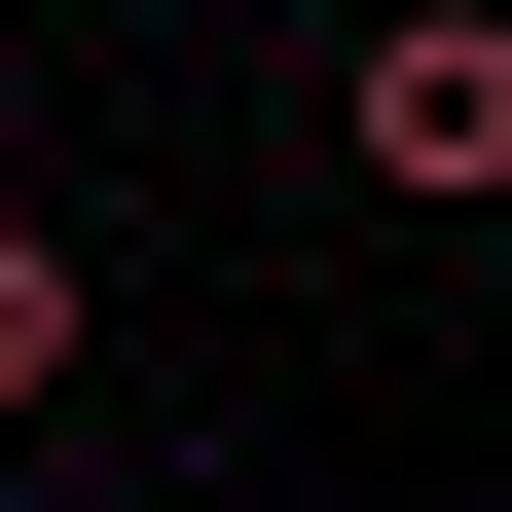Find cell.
<instances>
[{
  "instance_id": "cell-1",
  "label": "cell",
  "mask_w": 512,
  "mask_h": 512,
  "mask_svg": "<svg viewBox=\"0 0 512 512\" xmlns=\"http://www.w3.org/2000/svg\"><path fill=\"white\" fill-rule=\"evenodd\" d=\"M330 147L403 183V220H512V0H403V37H330Z\"/></svg>"
},
{
  "instance_id": "cell-2",
  "label": "cell",
  "mask_w": 512,
  "mask_h": 512,
  "mask_svg": "<svg viewBox=\"0 0 512 512\" xmlns=\"http://www.w3.org/2000/svg\"><path fill=\"white\" fill-rule=\"evenodd\" d=\"M74 330H110V256H74V220H0V403H74Z\"/></svg>"
},
{
  "instance_id": "cell-3",
  "label": "cell",
  "mask_w": 512,
  "mask_h": 512,
  "mask_svg": "<svg viewBox=\"0 0 512 512\" xmlns=\"http://www.w3.org/2000/svg\"><path fill=\"white\" fill-rule=\"evenodd\" d=\"M110 512H183V476H110Z\"/></svg>"
}]
</instances>
